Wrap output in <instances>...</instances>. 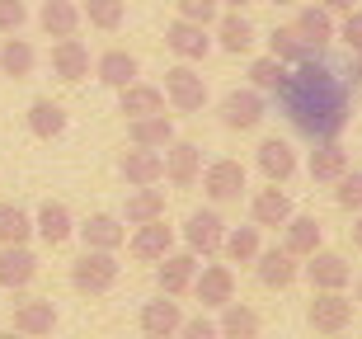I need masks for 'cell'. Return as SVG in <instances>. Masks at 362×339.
<instances>
[{"label":"cell","instance_id":"cell-16","mask_svg":"<svg viewBox=\"0 0 362 339\" xmlns=\"http://www.w3.org/2000/svg\"><path fill=\"white\" fill-rule=\"evenodd\" d=\"M165 47H170L179 62H202V57L212 52V33H207V24L175 19V24L165 28Z\"/></svg>","mask_w":362,"mask_h":339},{"label":"cell","instance_id":"cell-47","mask_svg":"<svg viewBox=\"0 0 362 339\" xmlns=\"http://www.w3.org/2000/svg\"><path fill=\"white\" fill-rule=\"evenodd\" d=\"M353 250H362V212H353Z\"/></svg>","mask_w":362,"mask_h":339},{"label":"cell","instance_id":"cell-12","mask_svg":"<svg viewBox=\"0 0 362 339\" xmlns=\"http://www.w3.org/2000/svg\"><path fill=\"white\" fill-rule=\"evenodd\" d=\"M212 42L221 47V52H230V57L255 52L259 28L250 24V14H245V10H221V14H216V33H212Z\"/></svg>","mask_w":362,"mask_h":339},{"label":"cell","instance_id":"cell-51","mask_svg":"<svg viewBox=\"0 0 362 339\" xmlns=\"http://www.w3.org/2000/svg\"><path fill=\"white\" fill-rule=\"evenodd\" d=\"M358 301H362V278H358Z\"/></svg>","mask_w":362,"mask_h":339},{"label":"cell","instance_id":"cell-52","mask_svg":"<svg viewBox=\"0 0 362 339\" xmlns=\"http://www.w3.org/2000/svg\"><path fill=\"white\" fill-rule=\"evenodd\" d=\"M325 339H339V335H325Z\"/></svg>","mask_w":362,"mask_h":339},{"label":"cell","instance_id":"cell-9","mask_svg":"<svg viewBox=\"0 0 362 339\" xmlns=\"http://www.w3.org/2000/svg\"><path fill=\"white\" fill-rule=\"evenodd\" d=\"M301 273H306V283L315 287V292H344L353 278V264L344 255H334V250H315V255L301 264Z\"/></svg>","mask_w":362,"mask_h":339},{"label":"cell","instance_id":"cell-37","mask_svg":"<svg viewBox=\"0 0 362 339\" xmlns=\"http://www.w3.org/2000/svg\"><path fill=\"white\" fill-rule=\"evenodd\" d=\"M160 217H165V189L146 184V189H132V193H127V203H122V222L146 226V222H160Z\"/></svg>","mask_w":362,"mask_h":339},{"label":"cell","instance_id":"cell-43","mask_svg":"<svg viewBox=\"0 0 362 339\" xmlns=\"http://www.w3.org/2000/svg\"><path fill=\"white\" fill-rule=\"evenodd\" d=\"M24 24H28V5L24 0H0V33L10 38V33H19Z\"/></svg>","mask_w":362,"mask_h":339},{"label":"cell","instance_id":"cell-5","mask_svg":"<svg viewBox=\"0 0 362 339\" xmlns=\"http://www.w3.org/2000/svg\"><path fill=\"white\" fill-rule=\"evenodd\" d=\"M245 189H250V170L240 161H212L202 165V193L212 198V203H240Z\"/></svg>","mask_w":362,"mask_h":339},{"label":"cell","instance_id":"cell-14","mask_svg":"<svg viewBox=\"0 0 362 339\" xmlns=\"http://www.w3.org/2000/svg\"><path fill=\"white\" fill-rule=\"evenodd\" d=\"M193 278H198V255L193 250H170L160 259V269H156V283H160L165 297H188Z\"/></svg>","mask_w":362,"mask_h":339},{"label":"cell","instance_id":"cell-28","mask_svg":"<svg viewBox=\"0 0 362 339\" xmlns=\"http://www.w3.org/2000/svg\"><path fill=\"white\" fill-rule=\"evenodd\" d=\"M282 250H292L296 259H310L315 250H325V226L315 217H301L292 212V222L282 226Z\"/></svg>","mask_w":362,"mask_h":339},{"label":"cell","instance_id":"cell-4","mask_svg":"<svg viewBox=\"0 0 362 339\" xmlns=\"http://www.w3.org/2000/svg\"><path fill=\"white\" fill-rule=\"evenodd\" d=\"M165 104H175L179 113H202L207 109V81L193 71V62H179V67L165 71Z\"/></svg>","mask_w":362,"mask_h":339},{"label":"cell","instance_id":"cell-17","mask_svg":"<svg viewBox=\"0 0 362 339\" xmlns=\"http://www.w3.org/2000/svg\"><path fill=\"white\" fill-rule=\"evenodd\" d=\"M255 165H259V175L269 179V184H287V179L296 175V146L282 142V137H264L259 151H255Z\"/></svg>","mask_w":362,"mask_h":339},{"label":"cell","instance_id":"cell-27","mask_svg":"<svg viewBox=\"0 0 362 339\" xmlns=\"http://www.w3.org/2000/svg\"><path fill=\"white\" fill-rule=\"evenodd\" d=\"M85 24V14L76 0H42L38 10V28L47 38H76V28Z\"/></svg>","mask_w":362,"mask_h":339},{"label":"cell","instance_id":"cell-30","mask_svg":"<svg viewBox=\"0 0 362 339\" xmlns=\"http://www.w3.org/2000/svg\"><path fill=\"white\" fill-rule=\"evenodd\" d=\"M38 71V47L28 38H19V33H10V38L0 42V76H10V81H28Z\"/></svg>","mask_w":362,"mask_h":339},{"label":"cell","instance_id":"cell-46","mask_svg":"<svg viewBox=\"0 0 362 339\" xmlns=\"http://www.w3.org/2000/svg\"><path fill=\"white\" fill-rule=\"evenodd\" d=\"M315 5H325V10H329V14H339V19L358 10V0H315Z\"/></svg>","mask_w":362,"mask_h":339},{"label":"cell","instance_id":"cell-19","mask_svg":"<svg viewBox=\"0 0 362 339\" xmlns=\"http://www.w3.org/2000/svg\"><path fill=\"white\" fill-rule=\"evenodd\" d=\"M33 236H38L42 245H66L71 236H76V217H71L66 203H57V198H47V203H38V212H33Z\"/></svg>","mask_w":362,"mask_h":339},{"label":"cell","instance_id":"cell-36","mask_svg":"<svg viewBox=\"0 0 362 339\" xmlns=\"http://www.w3.org/2000/svg\"><path fill=\"white\" fill-rule=\"evenodd\" d=\"M259 250H264V231L250 222V226H226V241H221V255L226 264H255Z\"/></svg>","mask_w":362,"mask_h":339},{"label":"cell","instance_id":"cell-33","mask_svg":"<svg viewBox=\"0 0 362 339\" xmlns=\"http://www.w3.org/2000/svg\"><path fill=\"white\" fill-rule=\"evenodd\" d=\"M216 330H221V339H259V335H264V321H259L255 306H245V301H226Z\"/></svg>","mask_w":362,"mask_h":339},{"label":"cell","instance_id":"cell-7","mask_svg":"<svg viewBox=\"0 0 362 339\" xmlns=\"http://www.w3.org/2000/svg\"><path fill=\"white\" fill-rule=\"evenodd\" d=\"M306 321L315 335H344L353 326V297H344V292H315Z\"/></svg>","mask_w":362,"mask_h":339},{"label":"cell","instance_id":"cell-11","mask_svg":"<svg viewBox=\"0 0 362 339\" xmlns=\"http://www.w3.org/2000/svg\"><path fill=\"white\" fill-rule=\"evenodd\" d=\"M292 193L282 189V184H269V189H259L255 198H250V222H255L259 231H278L292 222Z\"/></svg>","mask_w":362,"mask_h":339},{"label":"cell","instance_id":"cell-18","mask_svg":"<svg viewBox=\"0 0 362 339\" xmlns=\"http://www.w3.org/2000/svg\"><path fill=\"white\" fill-rule=\"evenodd\" d=\"M90 67H94V57L81 38H57L52 42V76L62 85H81L90 76Z\"/></svg>","mask_w":362,"mask_h":339},{"label":"cell","instance_id":"cell-49","mask_svg":"<svg viewBox=\"0 0 362 339\" xmlns=\"http://www.w3.org/2000/svg\"><path fill=\"white\" fill-rule=\"evenodd\" d=\"M0 339H28V335H19V330H5V335H0Z\"/></svg>","mask_w":362,"mask_h":339},{"label":"cell","instance_id":"cell-41","mask_svg":"<svg viewBox=\"0 0 362 339\" xmlns=\"http://www.w3.org/2000/svg\"><path fill=\"white\" fill-rule=\"evenodd\" d=\"M334 203L344 212H362V170H349V175L334 184Z\"/></svg>","mask_w":362,"mask_h":339},{"label":"cell","instance_id":"cell-23","mask_svg":"<svg viewBox=\"0 0 362 339\" xmlns=\"http://www.w3.org/2000/svg\"><path fill=\"white\" fill-rule=\"evenodd\" d=\"M127 250H132V259H141V264H160V259L175 250V226H165V217L160 222H146V226L132 231Z\"/></svg>","mask_w":362,"mask_h":339},{"label":"cell","instance_id":"cell-25","mask_svg":"<svg viewBox=\"0 0 362 339\" xmlns=\"http://www.w3.org/2000/svg\"><path fill=\"white\" fill-rule=\"evenodd\" d=\"M118 113L127 122L132 118H151V113H165V90L160 85H146V81H132L118 90Z\"/></svg>","mask_w":362,"mask_h":339},{"label":"cell","instance_id":"cell-35","mask_svg":"<svg viewBox=\"0 0 362 339\" xmlns=\"http://www.w3.org/2000/svg\"><path fill=\"white\" fill-rule=\"evenodd\" d=\"M28 132L38 137V142H52V137H62L66 132V109H62V104H57V99H33V104H28Z\"/></svg>","mask_w":362,"mask_h":339},{"label":"cell","instance_id":"cell-8","mask_svg":"<svg viewBox=\"0 0 362 339\" xmlns=\"http://www.w3.org/2000/svg\"><path fill=\"white\" fill-rule=\"evenodd\" d=\"M193 297H198L207 311H221L226 301H235V269H230V264H198Z\"/></svg>","mask_w":362,"mask_h":339},{"label":"cell","instance_id":"cell-6","mask_svg":"<svg viewBox=\"0 0 362 339\" xmlns=\"http://www.w3.org/2000/svg\"><path fill=\"white\" fill-rule=\"evenodd\" d=\"M221 241H226V222H221V212H216V207H198V212H188V222H184V245L198 259L221 255Z\"/></svg>","mask_w":362,"mask_h":339},{"label":"cell","instance_id":"cell-39","mask_svg":"<svg viewBox=\"0 0 362 339\" xmlns=\"http://www.w3.org/2000/svg\"><path fill=\"white\" fill-rule=\"evenodd\" d=\"M287 71H292V67H282L273 52H264V57H255V62H250V85H255V90H264V95H278L282 81H287Z\"/></svg>","mask_w":362,"mask_h":339},{"label":"cell","instance_id":"cell-50","mask_svg":"<svg viewBox=\"0 0 362 339\" xmlns=\"http://www.w3.org/2000/svg\"><path fill=\"white\" fill-rule=\"evenodd\" d=\"M269 5H296V0H269Z\"/></svg>","mask_w":362,"mask_h":339},{"label":"cell","instance_id":"cell-38","mask_svg":"<svg viewBox=\"0 0 362 339\" xmlns=\"http://www.w3.org/2000/svg\"><path fill=\"white\" fill-rule=\"evenodd\" d=\"M33 236V212L19 203H0V245H28Z\"/></svg>","mask_w":362,"mask_h":339},{"label":"cell","instance_id":"cell-26","mask_svg":"<svg viewBox=\"0 0 362 339\" xmlns=\"http://www.w3.org/2000/svg\"><path fill=\"white\" fill-rule=\"evenodd\" d=\"M292 28L310 42V47H320V52L339 38V24H334V14L325 10V5H301V10H296V19H292Z\"/></svg>","mask_w":362,"mask_h":339},{"label":"cell","instance_id":"cell-3","mask_svg":"<svg viewBox=\"0 0 362 339\" xmlns=\"http://www.w3.org/2000/svg\"><path fill=\"white\" fill-rule=\"evenodd\" d=\"M221 127L226 132H255L259 122L269 118V99H264V90H255V85H245V90H230V95H221Z\"/></svg>","mask_w":362,"mask_h":339},{"label":"cell","instance_id":"cell-48","mask_svg":"<svg viewBox=\"0 0 362 339\" xmlns=\"http://www.w3.org/2000/svg\"><path fill=\"white\" fill-rule=\"evenodd\" d=\"M255 0H221V10H250Z\"/></svg>","mask_w":362,"mask_h":339},{"label":"cell","instance_id":"cell-40","mask_svg":"<svg viewBox=\"0 0 362 339\" xmlns=\"http://www.w3.org/2000/svg\"><path fill=\"white\" fill-rule=\"evenodd\" d=\"M81 14L90 19L94 28H104V33H118L122 19H127V0H85Z\"/></svg>","mask_w":362,"mask_h":339},{"label":"cell","instance_id":"cell-21","mask_svg":"<svg viewBox=\"0 0 362 339\" xmlns=\"http://www.w3.org/2000/svg\"><path fill=\"white\" fill-rule=\"evenodd\" d=\"M255 273H259V283L273 287V292H282V287H292L296 278H301V264H296L292 250H282V245H273V250H259L255 259Z\"/></svg>","mask_w":362,"mask_h":339},{"label":"cell","instance_id":"cell-22","mask_svg":"<svg viewBox=\"0 0 362 339\" xmlns=\"http://www.w3.org/2000/svg\"><path fill=\"white\" fill-rule=\"evenodd\" d=\"M76 231H81L85 250H113V255H118L122 245H127V222L113 217V212H94V217H85Z\"/></svg>","mask_w":362,"mask_h":339},{"label":"cell","instance_id":"cell-10","mask_svg":"<svg viewBox=\"0 0 362 339\" xmlns=\"http://www.w3.org/2000/svg\"><path fill=\"white\" fill-rule=\"evenodd\" d=\"M136 326L146 339H175L179 326H184V311H179V297H151L141 301V316H136Z\"/></svg>","mask_w":362,"mask_h":339},{"label":"cell","instance_id":"cell-44","mask_svg":"<svg viewBox=\"0 0 362 339\" xmlns=\"http://www.w3.org/2000/svg\"><path fill=\"white\" fill-rule=\"evenodd\" d=\"M339 38H344V47H349L353 57H362V10L344 14V24H339Z\"/></svg>","mask_w":362,"mask_h":339},{"label":"cell","instance_id":"cell-20","mask_svg":"<svg viewBox=\"0 0 362 339\" xmlns=\"http://www.w3.org/2000/svg\"><path fill=\"white\" fill-rule=\"evenodd\" d=\"M33 278H38V255L28 245H0V287L24 292Z\"/></svg>","mask_w":362,"mask_h":339},{"label":"cell","instance_id":"cell-15","mask_svg":"<svg viewBox=\"0 0 362 339\" xmlns=\"http://www.w3.org/2000/svg\"><path fill=\"white\" fill-rule=\"evenodd\" d=\"M165 179L175 184V189H193L202 179V146L198 142H170L165 146Z\"/></svg>","mask_w":362,"mask_h":339},{"label":"cell","instance_id":"cell-2","mask_svg":"<svg viewBox=\"0 0 362 339\" xmlns=\"http://www.w3.org/2000/svg\"><path fill=\"white\" fill-rule=\"evenodd\" d=\"M118 255L113 250H85L76 264H71V287L81 292V297H104V292H113V283H118Z\"/></svg>","mask_w":362,"mask_h":339},{"label":"cell","instance_id":"cell-24","mask_svg":"<svg viewBox=\"0 0 362 339\" xmlns=\"http://www.w3.org/2000/svg\"><path fill=\"white\" fill-rule=\"evenodd\" d=\"M14 330H19V335H28V339H52V330H57V306H52V297H28V301H19V306H14Z\"/></svg>","mask_w":362,"mask_h":339},{"label":"cell","instance_id":"cell-13","mask_svg":"<svg viewBox=\"0 0 362 339\" xmlns=\"http://www.w3.org/2000/svg\"><path fill=\"white\" fill-rule=\"evenodd\" d=\"M118 175L127 179V189H146V184H160L165 179V151L151 146H132L118 156Z\"/></svg>","mask_w":362,"mask_h":339},{"label":"cell","instance_id":"cell-1","mask_svg":"<svg viewBox=\"0 0 362 339\" xmlns=\"http://www.w3.org/2000/svg\"><path fill=\"white\" fill-rule=\"evenodd\" d=\"M278 104L301 137L334 142L349 127V113H353V67L339 71L325 57H310V62L287 71V81L278 90Z\"/></svg>","mask_w":362,"mask_h":339},{"label":"cell","instance_id":"cell-42","mask_svg":"<svg viewBox=\"0 0 362 339\" xmlns=\"http://www.w3.org/2000/svg\"><path fill=\"white\" fill-rule=\"evenodd\" d=\"M179 19H193V24H216L221 14V0H175Z\"/></svg>","mask_w":362,"mask_h":339},{"label":"cell","instance_id":"cell-29","mask_svg":"<svg viewBox=\"0 0 362 339\" xmlns=\"http://www.w3.org/2000/svg\"><path fill=\"white\" fill-rule=\"evenodd\" d=\"M136 57L127 52V47H108V52L94 57V76H99V85H108V90H122V85L136 81Z\"/></svg>","mask_w":362,"mask_h":339},{"label":"cell","instance_id":"cell-34","mask_svg":"<svg viewBox=\"0 0 362 339\" xmlns=\"http://www.w3.org/2000/svg\"><path fill=\"white\" fill-rule=\"evenodd\" d=\"M127 142H132V146L165 151L170 142H175V122H170V113H151V118H132V122H127Z\"/></svg>","mask_w":362,"mask_h":339},{"label":"cell","instance_id":"cell-32","mask_svg":"<svg viewBox=\"0 0 362 339\" xmlns=\"http://www.w3.org/2000/svg\"><path fill=\"white\" fill-rule=\"evenodd\" d=\"M269 52L278 57L282 67H301V62H310V57H320V47H310V42L301 38L292 24H278L269 33Z\"/></svg>","mask_w":362,"mask_h":339},{"label":"cell","instance_id":"cell-31","mask_svg":"<svg viewBox=\"0 0 362 339\" xmlns=\"http://www.w3.org/2000/svg\"><path fill=\"white\" fill-rule=\"evenodd\" d=\"M349 170L353 165H349V151L339 146V137L334 142H315V151H310V179L315 184H339Z\"/></svg>","mask_w":362,"mask_h":339},{"label":"cell","instance_id":"cell-45","mask_svg":"<svg viewBox=\"0 0 362 339\" xmlns=\"http://www.w3.org/2000/svg\"><path fill=\"white\" fill-rule=\"evenodd\" d=\"M175 339H221V330H216V321H207V316H193V321L179 326Z\"/></svg>","mask_w":362,"mask_h":339}]
</instances>
